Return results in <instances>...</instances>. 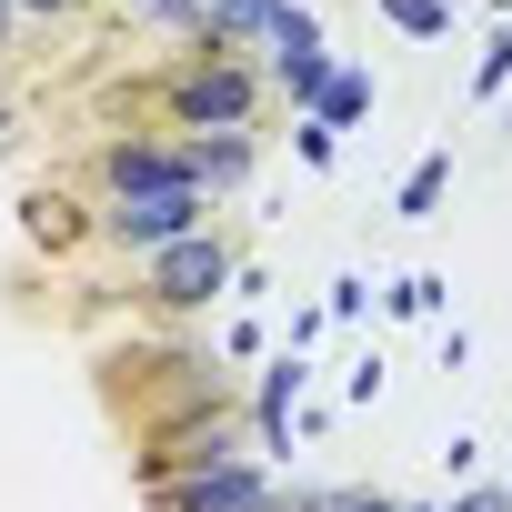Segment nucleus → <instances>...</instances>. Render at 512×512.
<instances>
[{
    "instance_id": "obj_8",
    "label": "nucleus",
    "mask_w": 512,
    "mask_h": 512,
    "mask_svg": "<svg viewBox=\"0 0 512 512\" xmlns=\"http://www.w3.org/2000/svg\"><path fill=\"white\" fill-rule=\"evenodd\" d=\"M251 171H262V141H251V131H211V141H191V181H201L211 201L251 191Z\"/></svg>"
},
{
    "instance_id": "obj_21",
    "label": "nucleus",
    "mask_w": 512,
    "mask_h": 512,
    "mask_svg": "<svg viewBox=\"0 0 512 512\" xmlns=\"http://www.w3.org/2000/svg\"><path fill=\"white\" fill-rule=\"evenodd\" d=\"M91 0H21V21H81Z\"/></svg>"
},
{
    "instance_id": "obj_20",
    "label": "nucleus",
    "mask_w": 512,
    "mask_h": 512,
    "mask_svg": "<svg viewBox=\"0 0 512 512\" xmlns=\"http://www.w3.org/2000/svg\"><path fill=\"white\" fill-rule=\"evenodd\" d=\"M332 512H402V492H332Z\"/></svg>"
},
{
    "instance_id": "obj_16",
    "label": "nucleus",
    "mask_w": 512,
    "mask_h": 512,
    "mask_svg": "<svg viewBox=\"0 0 512 512\" xmlns=\"http://www.w3.org/2000/svg\"><path fill=\"white\" fill-rule=\"evenodd\" d=\"M292 151H302V171H332L342 161V131L332 121H292Z\"/></svg>"
},
{
    "instance_id": "obj_22",
    "label": "nucleus",
    "mask_w": 512,
    "mask_h": 512,
    "mask_svg": "<svg viewBox=\"0 0 512 512\" xmlns=\"http://www.w3.org/2000/svg\"><path fill=\"white\" fill-rule=\"evenodd\" d=\"M262 512H332V492H272Z\"/></svg>"
},
{
    "instance_id": "obj_4",
    "label": "nucleus",
    "mask_w": 512,
    "mask_h": 512,
    "mask_svg": "<svg viewBox=\"0 0 512 512\" xmlns=\"http://www.w3.org/2000/svg\"><path fill=\"white\" fill-rule=\"evenodd\" d=\"M91 191H101V201L201 191V181H191V141H161V131H111V141L91 151Z\"/></svg>"
},
{
    "instance_id": "obj_11",
    "label": "nucleus",
    "mask_w": 512,
    "mask_h": 512,
    "mask_svg": "<svg viewBox=\"0 0 512 512\" xmlns=\"http://www.w3.org/2000/svg\"><path fill=\"white\" fill-rule=\"evenodd\" d=\"M442 191H452V151H422V161L402 171L392 211H402V221H432V211H442Z\"/></svg>"
},
{
    "instance_id": "obj_2",
    "label": "nucleus",
    "mask_w": 512,
    "mask_h": 512,
    "mask_svg": "<svg viewBox=\"0 0 512 512\" xmlns=\"http://www.w3.org/2000/svg\"><path fill=\"white\" fill-rule=\"evenodd\" d=\"M241 282V251L221 241V221L211 231H191V241H171V251H151V262H131V302L141 312H211L221 292Z\"/></svg>"
},
{
    "instance_id": "obj_5",
    "label": "nucleus",
    "mask_w": 512,
    "mask_h": 512,
    "mask_svg": "<svg viewBox=\"0 0 512 512\" xmlns=\"http://www.w3.org/2000/svg\"><path fill=\"white\" fill-rule=\"evenodd\" d=\"M272 502V462L262 452H241V462H201L181 482L151 492V512H262Z\"/></svg>"
},
{
    "instance_id": "obj_17",
    "label": "nucleus",
    "mask_w": 512,
    "mask_h": 512,
    "mask_svg": "<svg viewBox=\"0 0 512 512\" xmlns=\"http://www.w3.org/2000/svg\"><path fill=\"white\" fill-rule=\"evenodd\" d=\"M221 362H262V322H251V312L221 322Z\"/></svg>"
},
{
    "instance_id": "obj_7",
    "label": "nucleus",
    "mask_w": 512,
    "mask_h": 512,
    "mask_svg": "<svg viewBox=\"0 0 512 512\" xmlns=\"http://www.w3.org/2000/svg\"><path fill=\"white\" fill-rule=\"evenodd\" d=\"M282 21H292V0H211V21H201V41L191 51H262L272 61V41H282Z\"/></svg>"
},
{
    "instance_id": "obj_12",
    "label": "nucleus",
    "mask_w": 512,
    "mask_h": 512,
    "mask_svg": "<svg viewBox=\"0 0 512 512\" xmlns=\"http://www.w3.org/2000/svg\"><path fill=\"white\" fill-rule=\"evenodd\" d=\"M442 302H452L442 272H402V282L382 292V312H402V322H442Z\"/></svg>"
},
{
    "instance_id": "obj_19",
    "label": "nucleus",
    "mask_w": 512,
    "mask_h": 512,
    "mask_svg": "<svg viewBox=\"0 0 512 512\" xmlns=\"http://www.w3.org/2000/svg\"><path fill=\"white\" fill-rule=\"evenodd\" d=\"M342 402H352V412H372V402H382V362H352V382H342Z\"/></svg>"
},
{
    "instance_id": "obj_23",
    "label": "nucleus",
    "mask_w": 512,
    "mask_h": 512,
    "mask_svg": "<svg viewBox=\"0 0 512 512\" xmlns=\"http://www.w3.org/2000/svg\"><path fill=\"white\" fill-rule=\"evenodd\" d=\"M402 512H442V502H402Z\"/></svg>"
},
{
    "instance_id": "obj_10",
    "label": "nucleus",
    "mask_w": 512,
    "mask_h": 512,
    "mask_svg": "<svg viewBox=\"0 0 512 512\" xmlns=\"http://www.w3.org/2000/svg\"><path fill=\"white\" fill-rule=\"evenodd\" d=\"M372 101H382V81L362 71V61H342L332 71V91H322V111L312 121H332V131H352V121H372Z\"/></svg>"
},
{
    "instance_id": "obj_6",
    "label": "nucleus",
    "mask_w": 512,
    "mask_h": 512,
    "mask_svg": "<svg viewBox=\"0 0 512 512\" xmlns=\"http://www.w3.org/2000/svg\"><path fill=\"white\" fill-rule=\"evenodd\" d=\"M302 382H312V372H302V352H272V362H262V392H251V452H262V462H272V452H292Z\"/></svg>"
},
{
    "instance_id": "obj_15",
    "label": "nucleus",
    "mask_w": 512,
    "mask_h": 512,
    "mask_svg": "<svg viewBox=\"0 0 512 512\" xmlns=\"http://www.w3.org/2000/svg\"><path fill=\"white\" fill-rule=\"evenodd\" d=\"M502 91H512V21H502V31L482 41V61H472V101H502Z\"/></svg>"
},
{
    "instance_id": "obj_1",
    "label": "nucleus",
    "mask_w": 512,
    "mask_h": 512,
    "mask_svg": "<svg viewBox=\"0 0 512 512\" xmlns=\"http://www.w3.org/2000/svg\"><path fill=\"white\" fill-rule=\"evenodd\" d=\"M262 101H272V71L241 61V51H181V61L161 71V121L191 131V141L251 131V121H262Z\"/></svg>"
},
{
    "instance_id": "obj_14",
    "label": "nucleus",
    "mask_w": 512,
    "mask_h": 512,
    "mask_svg": "<svg viewBox=\"0 0 512 512\" xmlns=\"http://www.w3.org/2000/svg\"><path fill=\"white\" fill-rule=\"evenodd\" d=\"M402 41H452V0H372Z\"/></svg>"
},
{
    "instance_id": "obj_9",
    "label": "nucleus",
    "mask_w": 512,
    "mask_h": 512,
    "mask_svg": "<svg viewBox=\"0 0 512 512\" xmlns=\"http://www.w3.org/2000/svg\"><path fill=\"white\" fill-rule=\"evenodd\" d=\"M262 71H272V101H292V121H312V111H322V91H332V71H342V61H332V41H322V51H272V61H262Z\"/></svg>"
},
{
    "instance_id": "obj_3",
    "label": "nucleus",
    "mask_w": 512,
    "mask_h": 512,
    "mask_svg": "<svg viewBox=\"0 0 512 512\" xmlns=\"http://www.w3.org/2000/svg\"><path fill=\"white\" fill-rule=\"evenodd\" d=\"M211 191H151V201H91V241H111L121 262H151V251H171V241H191V231H211Z\"/></svg>"
},
{
    "instance_id": "obj_13",
    "label": "nucleus",
    "mask_w": 512,
    "mask_h": 512,
    "mask_svg": "<svg viewBox=\"0 0 512 512\" xmlns=\"http://www.w3.org/2000/svg\"><path fill=\"white\" fill-rule=\"evenodd\" d=\"M121 11H131L141 31H171V41H201V21H211V0H121Z\"/></svg>"
},
{
    "instance_id": "obj_18",
    "label": "nucleus",
    "mask_w": 512,
    "mask_h": 512,
    "mask_svg": "<svg viewBox=\"0 0 512 512\" xmlns=\"http://www.w3.org/2000/svg\"><path fill=\"white\" fill-rule=\"evenodd\" d=\"M442 512H512V482H472V492H452Z\"/></svg>"
}]
</instances>
